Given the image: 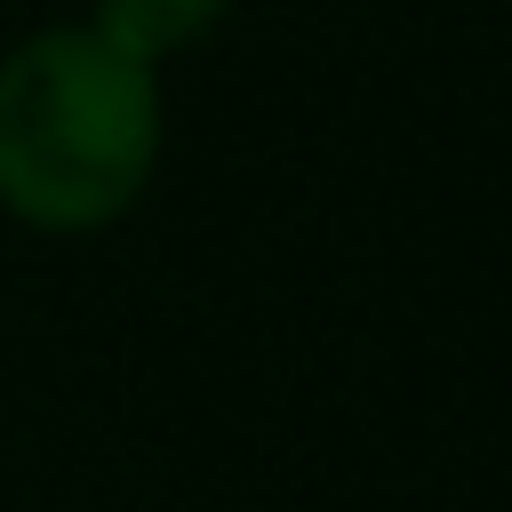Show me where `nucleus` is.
Here are the masks:
<instances>
[{
	"mask_svg": "<svg viewBox=\"0 0 512 512\" xmlns=\"http://www.w3.org/2000/svg\"><path fill=\"white\" fill-rule=\"evenodd\" d=\"M160 152L152 64L96 32H40L0 64V200L40 232L112 224Z\"/></svg>",
	"mask_w": 512,
	"mask_h": 512,
	"instance_id": "f257e3e1",
	"label": "nucleus"
},
{
	"mask_svg": "<svg viewBox=\"0 0 512 512\" xmlns=\"http://www.w3.org/2000/svg\"><path fill=\"white\" fill-rule=\"evenodd\" d=\"M216 16H224V0H96V40L152 64V56L184 48V40H200Z\"/></svg>",
	"mask_w": 512,
	"mask_h": 512,
	"instance_id": "f03ea898",
	"label": "nucleus"
}]
</instances>
